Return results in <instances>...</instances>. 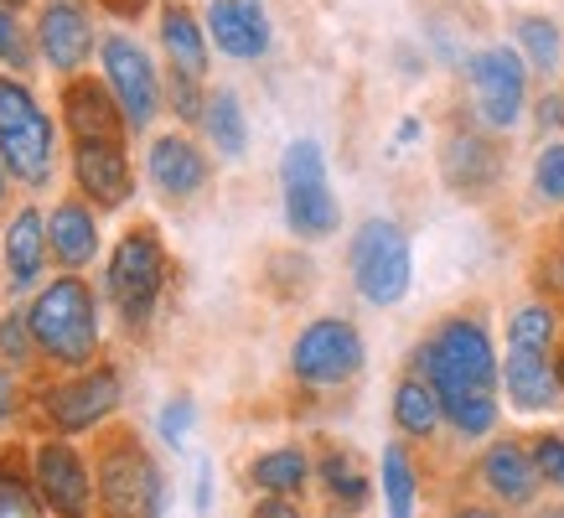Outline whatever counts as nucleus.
Listing matches in <instances>:
<instances>
[{
	"instance_id": "f257e3e1",
	"label": "nucleus",
	"mask_w": 564,
	"mask_h": 518,
	"mask_svg": "<svg viewBox=\"0 0 564 518\" xmlns=\"http://www.w3.org/2000/svg\"><path fill=\"white\" fill-rule=\"evenodd\" d=\"M26 327H32V343L47 358L84 368L94 358V347H99V301L78 276H63L32 301Z\"/></svg>"
},
{
	"instance_id": "f03ea898",
	"label": "nucleus",
	"mask_w": 564,
	"mask_h": 518,
	"mask_svg": "<svg viewBox=\"0 0 564 518\" xmlns=\"http://www.w3.org/2000/svg\"><path fill=\"white\" fill-rule=\"evenodd\" d=\"M414 363L425 368V384L441 395V404L466 399V395H492V384L502 379L487 332H481L477 322H466V316L441 322V332L420 347V358Z\"/></svg>"
},
{
	"instance_id": "7ed1b4c3",
	"label": "nucleus",
	"mask_w": 564,
	"mask_h": 518,
	"mask_svg": "<svg viewBox=\"0 0 564 518\" xmlns=\"http://www.w3.org/2000/svg\"><path fill=\"white\" fill-rule=\"evenodd\" d=\"M52 145H57V130H52L47 109L21 78L0 73V161H6V172L26 187H42L52 176Z\"/></svg>"
},
{
	"instance_id": "20e7f679",
	"label": "nucleus",
	"mask_w": 564,
	"mask_h": 518,
	"mask_svg": "<svg viewBox=\"0 0 564 518\" xmlns=\"http://www.w3.org/2000/svg\"><path fill=\"white\" fill-rule=\"evenodd\" d=\"M99 508L104 518H161L166 514V477L145 456L135 435H109L99 456Z\"/></svg>"
},
{
	"instance_id": "39448f33",
	"label": "nucleus",
	"mask_w": 564,
	"mask_h": 518,
	"mask_svg": "<svg viewBox=\"0 0 564 518\" xmlns=\"http://www.w3.org/2000/svg\"><path fill=\"white\" fill-rule=\"evenodd\" d=\"M347 265H352V285L373 306H393V301H404V291H410V276H414L410 239L389 218H362L352 244H347Z\"/></svg>"
},
{
	"instance_id": "423d86ee",
	"label": "nucleus",
	"mask_w": 564,
	"mask_h": 518,
	"mask_svg": "<svg viewBox=\"0 0 564 518\" xmlns=\"http://www.w3.org/2000/svg\"><path fill=\"white\" fill-rule=\"evenodd\" d=\"M109 301L120 311V322L130 332H140L151 322L155 301H161V285H166V255H161V239L155 228H130L115 255H109Z\"/></svg>"
},
{
	"instance_id": "0eeeda50",
	"label": "nucleus",
	"mask_w": 564,
	"mask_h": 518,
	"mask_svg": "<svg viewBox=\"0 0 564 518\" xmlns=\"http://www.w3.org/2000/svg\"><path fill=\"white\" fill-rule=\"evenodd\" d=\"M280 182H285V224L301 239H326L343 224V207L326 187V155L316 140H291L285 161H280Z\"/></svg>"
},
{
	"instance_id": "6e6552de",
	"label": "nucleus",
	"mask_w": 564,
	"mask_h": 518,
	"mask_svg": "<svg viewBox=\"0 0 564 518\" xmlns=\"http://www.w3.org/2000/svg\"><path fill=\"white\" fill-rule=\"evenodd\" d=\"M471 94H477V115L487 130H513L523 120V104H529V68L513 47H481L466 63Z\"/></svg>"
},
{
	"instance_id": "1a4fd4ad",
	"label": "nucleus",
	"mask_w": 564,
	"mask_h": 518,
	"mask_svg": "<svg viewBox=\"0 0 564 518\" xmlns=\"http://www.w3.org/2000/svg\"><path fill=\"white\" fill-rule=\"evenodd\" d=\"M291 368L301 384H316V389H332V384H347L362 368V337L352 322L343 316H322L311 322L291 347Z\"/></svg>"
},
{
	"instance_id": "9d476101",
	"label": "nucleus",
	"mask_w": 564,
	"mask_h": 518,
	"mask_svg": "<svg viewBox=\"0 0 564 518\" xmlns=\"http://www.w3.org/2000/svg\"><path fill=\"white\" fill-rule=\"evenodd\" d=\"M99 57H104V84H109V94L124 109V125L130 130H151L155 109H161V78H155L145 47H140L135 36L115 32V36H104Z\"/></svg>"
},
{
	"instance_id": "9b49d317",
	"label": "nucleus",
	"mask_w": 564,
	"mask_h": 518,
	"mask_svg": "<svg viewBox=\"0 0 564 518\" xmlns=\"http://www.w3.org/2000/svg\"><path fill=\"white\" fill-rule=\"evenodd\" d=\"M32 477L36 493L57 518H88L94 514V498H99V483L88 477L84 456L68 446V441H42L32 451Z\"/></svg>"
},
{
	"instance_id": "f8f14e48",
	"label": "nucleus",
	"mask_w": 564,
	"mask_h": 518,
	"mask_svg": "<svg viewBox=\"0 0 564 518\" xmlns=\"http://www.w3.org/2000/svg\"><path fill=\"white\" fill-rule=\"evenodd\" d=\"M73 176L88 192V203L99 207H124L135 192L124 140H73Z\"/></svg>"
},
{
	"instance_id": "ddd939ff",
	"label": "nucleus",
	"mask_w": 564,
	"mask_h": 518,
	"mask_svg": "<svg viewBox=\"0 0 564 518\" xmlns=\"http://www.w3.org/2000/svg\"><path fill=\"white\" fill-rule=\"evenodd\" d=\"M120 404V374L115 368H88L78 379L57 384L47 395V414L57 431H88V425H99L104 414Z\"/></svg>"
},
{
	"instance_id": "4468645a",
	"label": "nucleus",
	"mask_w": 564,
	"mask_h": 518,
	"mask_svg": "<svg viewBox=\"0 0 564 518\" xmlns=\"http://www.w3.org/2000/svg\"><path fill=\"white\" fill-rule=\"evenodd\" d=\"M36 47L57 73L84 68L88 52H94V26H88L84 0H47L36 11Z\"/></svg>"
},
{
	"instance_id": "2eb2a0df",
	"label": "nucleus",
	"mask_w": 564,
	"mask_h": 518,
	"mask_svg": "<svg viewBox=\"0 0 564 518\" xmlns=\"http://www.w3.org/2000/svg\"><path fill=\"white\" fill-rule=\"evenodd\" d=\"M207 36L223 57H239V63H254L270 52V17L259 0H207V17H203Z\"/></svg>"
},
{
	"instance_id": "dca6fc26",
	"label": "nucleus",
	"mask_w": 564,
	"mask_h": 518,
	"mask_svg": "<svg viewBox=\"0 0 564 518\" xmlns=\"http://www.w3.org/2000/svg\"><path fill=\"white\" fill-rule=\"evenodd\" d=\"M63 120L73 140H124V109L99 78H68L63 84Z\"/></svg>"
},
{
	"instance_id": "f3484780",
	"label": "nucleus",
	"mask_w": 564,
	"mask_h": 518,
	"mask_svg": "<svg viewBox=\"0 0 564 518\" xmlns=\"http://www.w3.org/2000/svg\"><path fill=\"white\" fill-rule=\"evenodd\" d=\"M502 389L513 399V410L523 414H539V410H554L564 395L560 374L549 368V353H518L508 347V363H502Z\"/></svg>"
},
{
	"instance_id": "a211bd4d",
	"label": "nucleus",
	"mask_w": 564,
	"mask_h": 518,
	"mask_svg": "<svg viewBox=\"0 0 564 518\" xmlns=\"http://www.w3.org/2000/svg\"><path fill=\"white\" fill-rule=\"evenodd\" d=\"M151 182L166 197H192V192L207 187V155L187 136L151 140Z\"/></svg>"
},
{
	"instance_id": "6ab92c4d",
	"label": "nucleus",
	"mask_w": 564,
	"mask_h": 518,
	"mask_svg": "<svg viewBox=\"0 0 564 518\" xmlns=\"http://www.w3.org/2000/svg\"><path fill=\"white\" fill-rule=\"evenodd\" d=\"M441 166H445V182H451V187L481 192L502 172V155H497V145L487 136H477V130H451V136H445V151H441Z\"/></svg>"
},
{
	"instance_id": "aec40b11",
	"label": "nucleus",
	"mask_w": 564,
	"mask_h": 518,
	"mask_svg": "<svg viewBox=\"0 0 564 518\" xmlns=\"http://www.w3.org/2000/svg\"><path fill=\"white\" fill-rule=\"evenodd\" d=\"M47 244H52V255L63 259L68 270H84L88 259L99 255V224H94V213H88L84 197H63V203L52 207Z\"/></svg>"
},
{
	"instance_id": "412c9836",
	"label": "nucleus",
	"mask_w": 564,
	"mask_h": 518,
	"mask_svg": "<svg viewBox=\"0 0 564 518\" xmlns=\"http://www.w3.org/2000/svg\"><path fill=\"white\" fill-rule=\"evenodd\" d=\"M481 477H487V487H492L497 498L513 503V508L533 503V493H539V466H533V451H523L518 441H497V446L481 456Z\"/></svg>"
},
{
	"instance_id": "4be33fe9",
	"label": "nucleus",
	"mask_w": 564,
	"mask_h": 518,
	"mask_svg": "<svg viewBox=\"0 0 564 518\" xmlns=\"http://www.w3.org/2000/svg\"><path fill=\"white\" fill-rule=\"evenodd\" d=\"M6 265H11V291H32L42 265H47V224L36 207H21L6 228Z\"/></svg>"
},
{
	"instance_id": "5701e85b",
	"label": "nucleus",
	"mask_w": 564,
	"mask_h": 518,
	"mask_svg": "<svg viewBox=\"0 0 564 518\" xmlns=\"http://www.w3.org/2000/svg\"><path fill=\"white\" fill-rule=\"evenodd\" d=\"M161 47L172 57V68L197 73V78L207 73V26L192 17L187 6H176V0L161 11Z\"/></svg>"
},
{
	"instance_id": "b1692460",
	"label": "nucleus",
	"mask_w": 564,
	"mask_h": 518,
	"mask_svg": "<svg viewBox=\"0 0 564 518\" xmlns=\"http://www.w3.org/2000/svg\"><path fill=\"white\" fill-rule=\"evenodd\" d=\"M203 130L213 136V151H223L228 161H239L249 151V125H243V104L234 88H213L203 109Z\"/></svg>"
},
{
	"instance_id": "393cba45",
	"label": "nucleus",
	"mask_w": 564,
	"mask_h": 518,
	"mask_svg": "<svg viewBox=\"0 0 564 518\" xmlns=\"http://www.w3.org/2000/svg\"><path fill=\"white\" fill-rule=\"evenodd\" d=\"M441 414H445V404L425 379H404L399 389H393V420H399V431L430 435L435 425H441Z\"/></svg>"
},
{
	"instance_id": "a878e982",
	"label": "nucleus",
	"mask_w": 564,
	"mask_h": 518,
	"mask_svg": "<svg viewBox=\"0 0 564 518\" xmlns=\"http://www.w3.org/2000/svg\"><path fill=\"white\" fill-rule=\"evenodd\" d=\"M249 477H254L264 493H280V498H291V493H301V487H306L311 462H306V451L280 446V451H264V456L249 466Z\"/></svg>"
},
{
	"instance_id": "bb28decb",
	"label": "nucleus",
	"mask_w": 564,
	"mask_h": 518,
	"mask_svg": "<svg viewBox=\"0 0 564 518\" xmlns=\"http://www.w3.org/2000/svg\"><path fill=\"white\" fill-rule=\"evenodd\" d=\"M513 36H518V47L529 52V63L539 73H554L560 68V26L549 17H518V26H513Z\"/></svg>"
},
{
	"instance_id": "cd10ccee",
	"label": "nucleus",
	"mask_w": 564,
	"mask_h": 518,
	"mask_svg": "<svg viewBox=\"0 0 564 518\" xmlns=\"http://www.w3.org/2000/svg\"><path fill=\"white\" fill-rule=\"evenodd\" d=\"M0 518H42V493L11 456H0Z\"/></svg>"
},
{
	"instance_id": "c85d7f7f",
	"label": "nucleus",
	"mask_w": 564,
	"mask_h": 518,
	"mask_svg": "<svg viewBox=\"0 0 564 518\" xmlns=\"http://www.w3.org/2000/svg\"><path fill=\"white\" fill-rule=\"evenodd\" d=\"M383 503H389V518L414 514V472L404 446H383Z\"/></svg>"
},
{
	"instance_id": "c756f323",
	"label": "nucleus",
	"mask_w": 564,
	"mask_h": 518,
	"mask_svg": "<svg viewBox=\"0 0 564 518\" xmlns=\"http://www.w3.org/2000/svg\"><path fill=\"white\" fill-rule=\"evenodd\" d=\"M322 483H326V493H332V498L343 503V508H362V503H368V477L347 462L343 451H332V456L322 462Z\"/></svg>"
},
{
	"instance_id": "7c9ffc66",
	"label": "nucleus",
	"mask_w": 564,
	"mask_h": 518,
	"mask_svg": "<svg viewBox=\"0 0 564 518\" xmlns=\"http://www.w3.org/2000/svg\"><path fill=\"white\" fill-rule=\"evenodd\" d=\"M554 343V311L549 306H523L513 316V327H508V347L518 353H549Z\"/></svg>"
},
{
	"instance_id": "2f4dec72",
	"label": "nucleus",
	"mask_w": 564,
	"mask_h": 518,
	"mask_svg": "<svg viewBox=\"0 0 564 518\" xmlns=\"http://www.w3.org/2000/svg\"><path fill=\"white\" fill-rule=\"evenodd\" d=\"M445 420L456 425L462 435H487L497 425V399L492 395H466L445 404Z\"/></svg>"
},
{
	"instance_id": "473e14b6",
	"label": "nucleus",
	"mask_w": 564,
	"mask_h": 518,
	"mask_svg": "<svg viewBox=\"0 0 564 518\" xmlns=\"http://www.w3.org/2000/svg\"><path fill=\"white\" fill-rule=\"evenodd\" d=\"M166 99H172L176 120H197V125H203L207 94H203V78H197V73H182V68H172V84H166Z\"/></svg>"
},
{
	"instance_id": "72a5a7b5",
	"label": "nucleus",
	"mask_w": 564,
	"mask_h": 518,
	"mask_svg": "<svg viewBox=\"0 0 564 518\" xmlns=\"http://www.w3.org/2000/svg\"><path fill=\"white\" fill-rule=\"evenodd\" d=\"M533 187H539L544 203H564V140H554V145L539 151V161H533Z\"/></svg>"
},
{
	"instance_id": "f704fd0d",
	"label": "nucleus",
	"mask_w": 564,
	"mask_h": 518,
	"mask_svg": "<svg viewBox=\"0 0 564 518\" xmlns=\"http://www.w3.org/2000/svg\"><path fill=\"white\" fill-rule=\"evenodd\" d=\"M0 63H6L11 73L32 68V47H26V32H21L17 11H0Z\"/></svg>"
},
{
	"instance_id": "c9c22d12",
	"label": "nucleus",
	"mask_w": 564,
	"mask_h": 518,
	"mask_svg": "<svg viewBox=\"0 0 564 518\" xmlns=\"http://www.w3.org/2000/svg\"><path fill=\"white\" fill-rule=\"evenodd\" d=\"M533 466H539V477L564 487V441L560 435H539V441H533Z\"/></svg>"
},
{
	"instance_id": "e433bc0d",
	"label": "nucleus",
	"mask_w": 564,
	"mask_h": 518,
	"mask_svg": "<svg viewBox=\"0 0 564 518\" xmlns=\"http://www.w3.org/2000/svg\"><path fill=\"white\" fill-rule=\"evenodd\" d=\"M26 347H32V327H26V316H6L0 322V353L11 363L26 358Z\"/></svg>"
},
{
	"instance_id": "4c0bfd02",
	"label": "nucleus",
	"mask_w": 564,
	"mask_h": 518,
	"mask_svg": "<svg viewBox=\"0 0 564 518\" xmlns=\"http://www.w3.org/2000/svg\"><path fill=\"white\" fill-rule=\"evenodd\" d=\"M192 431V399H172L166 410H161V435L172 441V446H182Z\"/></svg>"
},
{
	"instance_id": "58836bf2",
	"label": "nucleus",
	"mask_w": 564,
	"mask_h": 518,
	"mask_svg": "<svg viewBox=\"0 0 564 518\" xmlns=\"http://www.w3.org/2000/svg\"><path fill=\"white\" fill-rule=\"evenodd\" d=\"M249 518H301V508H295L291 498H280V493H264V498L254 503V514Z\"/></svg>"
},
{
	"instance_id": "ea45409f",
	"label": "nucleus",
	"mask_w": 564,
	"mask_h": 518,
	"mask_svg": "<svg viewBox=\"0 0 564 518\" xmlns=\"http://www.w3.org/2000/svg\"><path fill=\"white\" fill-rule=\"evenodd\" d=\"M539 125L564 130V99H560V94H544V99H539Z\"/></svg>"
},
{
	"instance_id": "a19ab883",
	"label": "nucleus",
	"mask_w": 564,
	"mask_h": 518,
	"mask_svg": "<svg viewBox=\"0 0 564 518\" xmlns=\"http://www.w3.org/2000/svg\"><path fill=\"white\" fill-rule=\"evenodd\" d=\"M17 414V384H11V374H6V363H0V425Z\"/></svg>"
},
{
	"instance_id": "79ce46f5",
	"label": "nucleus",
	"mask_w": 564,
	"mask_h": 518,
	"mask_svg": "<svg viewBox=\"0 0 564 518\" xmlns=\"http://www.w3.org/2000/svg\"><path fill=\"white\" fill-rule=\"evenodd\" d=\"M207 503H213V466H197V514H207Z\"/></svg>"
},
{
	"instance_id": "37998d69",
	"label": "nucleus",
	"mask_w": 564,
	"mask_h": 518,
	"mask_svg": "<svg viewBox=\"0 0 564 518\" xmlns=\"http://www.w3.org/2000/svg\"><path fill=\"white\" fill-rule=\"evenodd\" d=\"M456 518H497V514H492V508H462Z\"/></svg>"
},
{
	"instance_id": "c03bdc74",
	"label": "nucleus",
	"mask_w": 564,
	"mask_h": 518,
	"mask_svg": "<svg viewBox=\"0 0 564 518\" xmlns=\"http://www.w3.org/2000/svg\"><path fill=\"white\" fill-rule=\"evenodd\" d=\"M6 182H11V172H6V161H0V203H6Z\"/></svg>"
},
{
	"instance_id": "a18cd8bd",
	"label": "nucleus",
	"mask_w": 564,
	"mask_h": 518,
	"mask_svg": "<svg viewBox=\"0 0 564 518\" xmlns=\"http://www.w3.org/2000/svg\"><path fill=\"white\" fill-rule=\"evenodd\" d=\"M21 6H26V0H0V11H21Z\"/></svg>"
},
{
	"instance_id": "49530a36",
	"label": "nucleus",
	"mask_w": 564,
	"mask_h": 518,
	"mask_svg": "<svg viewBox=\"0 0 564 518\" xmlns=\"http://www.w3.org/2000/svg\"><path fill=\"white\" fill-rule=\"evenodd\" d=\"M554 374H560V384H564V358H560V363H554Z\"/></svg>"
},
{
	"instance_id": "de8ad7c7",
	"label": "nucleus",
	"mask_w": 564,
	"mask_h": 518,
	"mask_svg": "<svg viewBox=\"0 0 564 518\" xmlns=\"http://www.w3.org/2000/svg\"><path fill=\"white\" fill-rule=\"evenodd\" d=\"M544 518H564V508H554V514H544Z\"/></svg>"
}]
</instances>
